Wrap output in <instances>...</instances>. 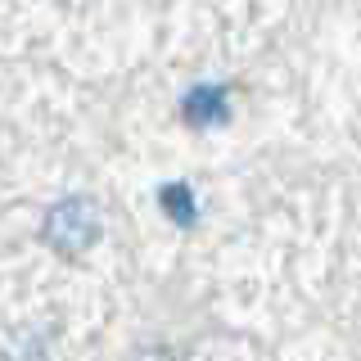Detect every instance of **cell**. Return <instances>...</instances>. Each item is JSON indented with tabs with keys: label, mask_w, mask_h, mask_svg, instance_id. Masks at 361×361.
Wrapping results in <instances>:
<instances>
[{
	"label": "cell",
	"mask_w": 361,
	"mask_h": 361,
	"mask_svg": "<svg viewBox=\"0 0 361 361\" xmlns=\"http://www.w3.org/2000/svg\"><path fill=\"white\" fill-rule=\"evenodd\" d=\"M99 231H104V217H99V208L90 199H59L45 212V226H41L45 244L59 248L63 257L86 253V248L99 240Z\"/></svg>",
	"instance_id": "cell-1"
},
{
	"label": "cell",
	"mask_w": 361,
	"mask_h": 361,
	"mask_svg": "<svg viewBox=\"0 0 361 361\" xmlns=\"http://www.w3.org/2000/svg\"><path fill=\"white\" fill-rule=\"evenodd\" d=\"M180 118H185V127H221L226 118H231V95H226L221 86H195L185 95V104H180Z\"/></svg>",
	"instance_id": "cell-2"
},
{
	"label": "cell",
	"mask_w": 361,
	"mask_h": 361,
	"mask_svg": "<svg viewBox=\"0 0 361 361\" xmlns=\"http://www.w3.org/2000/svg\"><path fill=\"white\" fill-rule=\"evenodd\" d=\"M158 203L167 208V217H172L176 226H195V195H190V185H180V180L163 185L158 190Z\"/></svg>",
	"instance_id": "cell-3"
},
{
	"label": "cell",
	"mask_w": 361,
	"mask_h": 361,
	"mask_svg": "<svg viewBox=\"0 0 361 361\" xmlns=\"http://www.w3.org/2000/svg\"><path fill=\"white\" fill-rule=\"evenodd\" d=\"M135 361H176L172 353H167V348H154V353H140Z\"/></svg>",
	"instance_id": "cell-4"
}]
</instances>
